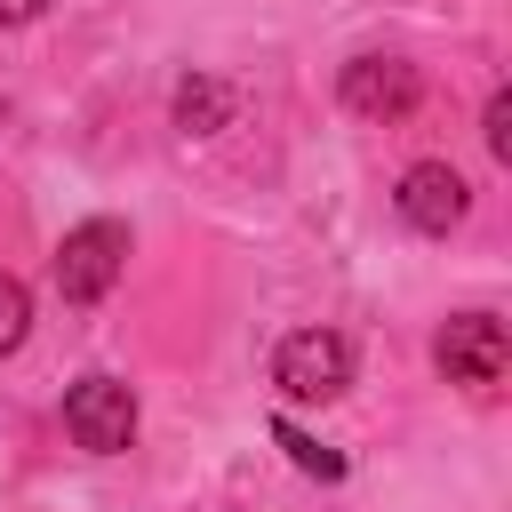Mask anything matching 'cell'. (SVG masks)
<instances>
[{"label":"cell","instance_id":"6da1fadb","mask_svg":"<svg viewBox=\"0 0 512 512\" xmlns=\"http://www.w3.org/2000/svg\"><path fill=\"white\" fill-rule=\"evenodd\" d=\"M120 264H128V224H112V216L72 224L64 248H56V288H64V304H96V296H112Z\"/></svg>","mask_w":512,"mask_h":512},{"label":"cell","instance_id":"52a82bcc","mask_svg":"<svg viewBox=\"0 0 512 512\" xmlns=\"http://www.w3.org/2000/svg\"><path fill=\"white\" fill-rule=\"evenodd\" d=\"M224 112H232V96H224L216 80H184V88H176V120H184L192 136H208Z\"/></svg>","mask_w":512,"mask_h":512},{"label":"cell","instance_id":"3957f363","mask_svg":"<svg viewBox=\"0 0 512 512\" xmlns=\"http://www.w3.org/2000/svg\"><path fill=\"white\" fill-rule=\"evenodd\" d=\"M64 432L88 448V456H120L136 440V392L120 376H80L64 392Z\"/></svg>","mask_w":512,"mask_h":512},{"label":"cell","instance_id":"9c48e42d","mask_svg":"<svg viewBox=\"0 0 512 512\" xmlns=\"http://www.w3.org/2000/svg\"><path fill=\"white\" fill-rule=\"evenodd\" d=\"M24 336H32V296L16 272H0V352H16Z\"/></svg>","mask_w":512,"mask_h":512},{"label":"cell","instance_id":"8992f818","mask_svg":"<svg viewBox=\"0 0 512 512\" xmlns=\"http://www.w3.org/2000/svg\"><path fill=\"white\" fill-rule=\"evenodd\" d=\"M464 208H472V192H464V176H456L448 160H416V168L400 176V216H408L416 232H456Z\"/></svg>","mask_w":512,"mask_h":512},{"label":"cell","instance_id":"8fae6325","mask_svg":"<svg viewBox=\"0 0 512 512\" xmlns=\"http://www.w3.org/2000/svg\"><path fill=\"white\" fill-rule=\"evenodd\" d=\"M40 8H48V0H0V24H32Z\"/></svg>","mask_w":512,"mask_h":512},{"label":"cell","instance_id":"5b68a950","mask_svg":"<svg viewBox=\"0 0 512 512\" xmlns=\"http://www.w3.org/2000/svg\"><path fill=\"white\" fill-rule=\"evenodd\" d=\"M416 96H424V80H416V64H400V56H360V64L344 72V104H352L360 120H408Z\"/></svg>","mask_w":512,"mask_h":512},{"label":"cell","instance_id":"ba28073f","mask_svg":"<svg viewBox=\"0 0 512 512\" xmlns=\"http://www.w3.org/2000/svg\"><path fill=\"white\" fill-rule=\"evenodd\" d=\"M272 440L288 448V464H296V472H312V480H344V456H336V448H320V440H304L296 424H272Z\"/></svg>","mask_w":512,"mask_h":512},{"label":"cell","instance_id":"30bf717a","mask_svg":"<svg viewBox=\"0 0 512 512\" xmlns=\"http://www.w3.org/2000/svg\"><path fill=\"white\" fill-rule=\"evenodd\" d=\"M488 152H496V160H512V96H504V88L488 96Z\"/></svg>","mask_w":512,"mask_h":512},{"label":"cell","instance_id":"7a4b0ae2","mask_svg":"<svg viewBox=\"0 0 512 512\" xmlns=\"http://www.w3.org/2000/svg\"><path fill=\"white\" fill-rule=\"evenodd\" d=\"M272 384L288 400H336L352 384V344L336 328H296L280 352H272Z\"/></svg>","mask_w":512,"mask_h":512},{"label":"cell","instance_id":"277c9868","mask_svg":"<svg viewBox=\"0 0 512 512\" xmlns=\"http://www.w3.org/2000/svg\"><path fill=\"white\" fill-rule=\"evenodd\" d=\"M504 360H512V344H504V320H488V312H456V320L440 328V368H448V384H472V392H488V384L504 376Z\"/></svg>","mask_w":512,"mask_h":512}]
</instances>
